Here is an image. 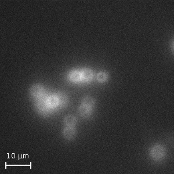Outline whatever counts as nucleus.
<instances>
[{
    "instance_id": "1",
    "label": "nucleus",
    "mask_w": 174,
    "mask_h": 174,
    "mask_svg": "<svg viewBox=\"0 0 174 174\" xmlns=\"http://www.w3.org/2000/svg\"><path fill=\"white\" fill-rule=\"evenodd\" d=\"M165 154L164 147L160 145H157L153 147L151 151L152 157L156 160H159L163 157Z\"/></svg>"
},
{
    "instance_id": "2",
    "label": "nucleus",
    "mask_w": 174,
    "mask_h": 174,
    "mask_svg": "<svg viewBox=\"0 0 174 174\" xmlns=\"http://www.w3.org/2000/svg\"><path fill=\"white\" fill-rule=\"evenodd\" d=\"M36 105L38 110L41 113L46 114L47 112H48L49 106L48 105L46 101H45L44 99H38L37 101Z\"/></svg>"
},
{
    "instance_id": "3",
    "label": "nucleus",
    "mask_w": 174,
    "mask_h": 174,
    "mask_svg": "<svg viewBox=\"0 0 174 174\" xmlns=\"http://www.w3.org/2000/svg\"><path fill=\"white\" fill-rule=\"evenodd\" d=\"M43 93V87L40 84H35L30 89L31 95L35 98L40 97Z\"/></svg>"
},
{
    "instance_id": "4",
    "label": "nucleus",
    "mask_w": 174,
    "mask_h": 174,
    "mask_svg": "<svg viewBox=\"0 0 174 174\" xmlns=\"http://www.w3.org/2000/svg\"><path fill=\"white\" fill-rule=\"evenodd\" d=\"M63 134L65 138H66L67 139H71L74 137L75 131L73 127L67 126L64 129Z\"/></svg>"
},
{
    "instance_id": "5",
    "label": "nucleus",
    "mask_w": 174,
    "mask_h": 174,
    "mask_svg": "<svg viewBox=\"0 0 174 174\" xmlns=\"http://www.w3.org/2000/svg\"><path fill=\"white\" fill-rule=\"evenodd\" d=\"M78 111L81 116H82L83 117H86L90 115L91 110L90 108L83 105L79 107Z\"/></svg>"
},
{
    "instance_id": "6",
    "label": "nucleus",
    "mask_w": 174,
    "mask_h": 174,
    "mask_svg": "<svg viewBox=\"0 0 174 174\" xmlns=\"http://www.w3.org/2000/svg\"><path fill=\"white\" fill-rule=\"evenodd\" d=\"M81 78H83L85 80H90L93 77V73L91 70L89 69H83L81 73Z\"/></svg>"
},
{
    "instance_id": "7",
    "label": "nucleus",
    "mask_w": 174,
    "mask_h": 174,
    "mask_svg": "<svg viewBox=\"0 0 174 174\" xmlns=\"http://www.w3.org/2000/svg\"><path fill=\"white\" fill-rule=\"evenodd\" d=\"M56 97L58 100V103L62 106H64L67 103V97L64 93L59 92L57 93Z\"/></svg>"
},
{
    "instance_id": "8",
    "label": "nucleus",
    "mask_w": 174,
    "mask_h": 174,
    "mask_svg": "<svg viewBox=\"0 0 174 174\" xmlns=\"http://www.w3.org/2000/svg\"><path fill=\"white\" fill-rule=\"evenodd\" d=\"M76 122L75 117L72 115H67L64 118V122L69 127H73Z\"/></svg>"
},
{
    "instance_id": "9",
    "label": "nucleus",
    "mask_w": 174,
    "mask_h": 174,
    "mask_svg": "<svg viewBox=\"0 0 174 174\" xmlns=\"http://www.w3.org/2000/svg\"><path fill=\"white\" fill-rule=\"evenodd\" d=\"M70 79L73 81H78L81 78V74L77 70L72 71L69 74Z\"/></svg>"
},
{
    "instance_id": "10",
    "label": "nucleus",
    "mask_w": 174,
    "mask_h": 174,
    "mask_svg": "<svg viewBox=\"0 0 174 174\" xmlns=\"http://www.w3.org/2000/svg\"><path fill=\"white\" fill-rule=\"evenodd\" d=\"M47 103L50 107H54L56 105H58V100L56 97V96L55 95H51L49 96L46 100Z\"/></svg>"
},
{
    "instance_id": "11",
    "label": "nucleus",
    "mask_w": 174,
    "mask_h": 174,
    "mask_svg": "<svg viewBox=\"0 0 174 174\" xmlns=\"http://www.w3.org/2000/svg\"><path fill=\"white\" fill-rule=\"evenodd\" d=\"M83 104L88 108H91L94 104V100L90 96H85L83 98Z\"/></svg>"
},
{
    "instance_id": "12",
    "label": "nucleus",
    "mask_w": 174,
    "mask_h": 174,
    "mask_svg": "<svg viewBox=\"0 0 174 174\" xmlns=\"http://www.w3.org/2000/svg\"><path fill=\"white\" fill-rule=\"evenodd\" d=\"M108 78V74L104 72H101L97 74V79L101 82H103Z\"/></svg>"
}]
</instances>
